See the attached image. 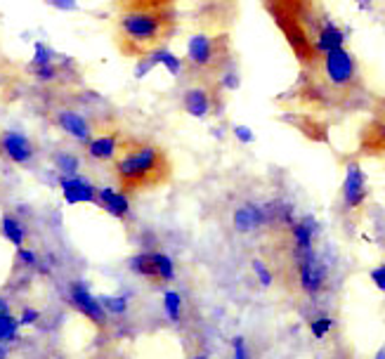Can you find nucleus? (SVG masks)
<instances>
[{
	"label": "nucleus",
	"mask_w": 385,
	"mask_h": 359,
	"mask_svg": "<svg viewBox=\"0 0 385 359\" xmlns=\"http://www.w3.org/2000/svg\"><path fill=\"white\" fill-rule=\"evenodd\" d=\"M36 319H38V312H36V309H24V314H22V324H34Z\"/></svg>",
	"instance_id": "2f4dec72"
},
{
	"label": "nucleus",
	"mask_w": 385,
	"mask_h": 359,
	"mask_svg": "<svg viewBox=\"0 0 385 359\" xmlns=\"http://www.w3.org/2000/svg\"><path fill=\"white\" fill-rule=\"evenodd\" d=\"M57 166L64 175H76V170H78V161L76 156H71V154H61V156H57Z\"/></svg>",
	"instance_id": "a878e982"
},
{
	"label": "nucleus",
	"mask_w": 385,
	"mask_h": 359,
	"mask_svg": "<svg viewBox=\"0 0 385 359\" xmlns=\"http://www.w3.org/2000/svg\"><path fill=\"white\" fill-rule=\"evenodd\" d=\"M149 59H152L154 66H157V64L166 66V69H168V73H173V76H177V73L182 71V59H177L175 54L168 52L166 47H161V50L152 52V54H149Z\"/></svg>",
	"instance_id": "6ab92c4d"
},
{
	"label": "nucleus",
	"mask_w": 385,
	"mask_h": 359,
	"mask_svg": "<svg viewBox=\"0 0 385 359\" xmlns=\"http://www.w3.org/2000/svg\"><path fill=\"white\" fill-rule=\"evenodd\" d=\"M333 324H336V321L328 317V314H319V317H314L310 321V333H312L317 340H324L328 333H331Z\"/></svg>",
	"instance_id": "412c9836"
},
{
	"label": "nucleus",
	"mask_w": 385,
	"mask_h": 359,
	"mask_svg": "<svg viewBox=\"0 0 385 359\" xmlns=\"http://www.w3.org/2000/svg\"><path fill=\"white\" fill-rule=\"evenodd\" d=\"M36 156V145L27 135L20 133H0V159L10 161L15 166H29Z\"/></svg>",
	"instance_id": "9d476101"
},
{
	"label": "nucleus",
	"mask_w": 385,
	"mask_h": 359,
	"mask_svg": "<svg viewBox=\"0 0 385 359\" xmlns=\"http://www.w3.org/2000/svg\"><path fill=\"white\" fill-rule=\"evenodd\" d=\"M20 260L27 265H36V256L29 249H24V246H20Z\"/></svg>",
	"instance_id": "7c9ffc66"
},
{
	"label": "nucleus",
	"mask_w": 385,
	"mask_h": 359,
	"mask_svg": "<svg viewBox=\"0 0 385 359\" xmlns=\"http://www.w3.org/2000/svg\"><path fill=\"white\" fill-rule=\"evenodd\" d=\"M61 194H64L66 203H97V189L88 180L78 175H69L61 180Z\"/></svg>",
	"instance_id": "2eb2a0df"
},
{
	"label": "nucleus",
	"mask_w": 385,
	"mask_h": 359,
	"mask_svg": "<svg viewBox=\"0 0 385 359\" xmlns=\"http://www.w3.org/2000/svg\"><path fill=\"white\" fill-rule=\"evenodd\" d=\"M8 314H10V305H8V300L0 298V317H8Z\"/></svg>",
	"instance_id": "72a5a7b5"
},
{
	"label": "nucleus",
	"mask_w": 385,
	"mask_h": 359,
	"mask_svg": "<svg viewBox=\"0 0 385 359\" xmlns=\"http://www.w3.org/2000/svg\"><path fill=\"white\" fill-rule=\"evenodd\" d=\"M343 210L345 213H362L366 196H369V189H366V175L362 170V166L357 161H350L345 166V177H343Z\"/></svg>",
	"instance_id": "6e6552de"
},
{
	"label": "nucleus",
	"mask_w": 385,
	"mask_h": 359,
	"mask_svg": "<svg viewBox=\"0 0 385 359\" xmlns=\"http://www.w3.org/2000/svg\"><path fill=\"white\" fill-rule=\"evenodd\" d=\"M362 85L355 54L343 45L324 52L314 64L303 66L298 100L317 111L343 109L362 92Z\"/></svg>",
	"instance_id": "f03ea898"
},
{
	"label": "nucleus",
	"mask_w": 385,
	"mask_h": 359,
	"mask_svg": "<svg viewBox=\"0 0 385 359\" xmlns=\"http://www.w3.org/2000/svg\"><path fill=\"white\" fill-rule=\"evenodd\" d=\"M17 324L8 314V317H0V343H8V340H15L17 338Z\"/></svg>",
	"instance_id": "5701e85b"
},
{
	"label": "nucleus",
	"mask_w": 385,
	"mask_h": 359,
	"mask_svg": "<svg viewBox=\"0 0 385 359\" xmlns=\"http://www.w3.org/2000/svg\"><path fill=\"white\" fill-rule=\"evenodd\" d=\"M55 123L64 130V133H69L71 138H76L80 142H85L88 145V140L92 138V126L90 121L85 119L83 114H78V111H71V109H59L57 114H55Z\"/></svg>",
	"instance_id": "ddd939ff"
},
{
	"label": "nucleus",
	"mask_w": 385,
	"mask_h": 359,
	"mask_svg": "<svg viewBox=\"0 0 385 359\" xmlns=\"http://www.w3.org/2000/svg\"><path fill=\"white\" fill-rule=\"evenodd\" d=\"M234 355H237L239 359L246 357V350H244V338H237L234 340Z\"/></svg>",
	"instance_id": "473e14b6"
},
{
	"label": "nucleus",
	"mask_w": 385,
	"mask_h": 359,
	"mask_svg": "<svg viewBox=\"0 0 385 359\" xmlns=\"http://www.w3.org/2000/svg\"><path fill=\"white\" fill-rule=\"evenodd\" d=\"M34 69H36V76H38L41 80H52L59 73L52 61H48V64H34Z\"/></svg>",
	"instance_id": "bb28decb"
},
{
	"label": "nucleus",
	"mask_w": 385,
	"mask_h": 359,
	"mask_svg": "<svg viewBox=\"0 0 385 359\" xmlns=\"http://www.w3.org/2000/svg\"><path fill=\"white\" fill-rule=\"evenodd\" d=\"M234 135H237V140L244 142V145H248V142H253V130L246 128V126H237V128H234Z\"/></svg>",
	"instance_id": "c756f323"
},
{
	"label": "nucleus",
	"mask_w": 385,
	"mask_h": 359,
	"mask_svg": "<svg viewBox=\"0 0 385 359\" xmlns=\"http://www.w3.org/2000/svg\"><path fill=\"white\" fill-rule=\"evenodd\" d=\"M0 232H3V237L8 239V241H12L17 249H20V246H24L27 232H24V225L15 218V215H3V220H0Z\"/></svg>",
	"instance_id": "a211bd4d"
},
{
	"label": "nucleus",
	"mask_w": 385,
	"mask_h": 359,
	"mask_svg": "<svg viewBox=\"0 0 385 359\" xmlns=\"http://www.w3.org/2000/svg\"><path fill=\"white\" fill-rule=\"evenodd\" d=\"M371 281H374V286L378 291H383V293H385V263L371 270Z\"/></svg>",
	"instance_id": "cd10ccee"
},
{
	"label": "nucleus",
	"mask_w": 385,
	"mask_h": 359,
	"mask_svg": "<svg viewBox=\"0 0 385 359\" xmlns=\"http://www.w3.org/2000/svg\"><path fill=\"white\" fill-rule=\"evenodd\" d=\"M253 272H256V277H258L260 286L270 288L272 284H275V274H272L270 265L263 263V260H256V263H253Z\"/></svg>",
	"instance_id": "4be33fe9"
},
{
	"label": "nucleus",
	"mask_w": 385,
	"mask_h": 359,
	"mask_svg": "<svg viewBox=\"0 0 385 359\" xmlns=\"http://www.w3.org/2000/svg\"><path fill=\"white\" fill-rule=\"evenodd\" d=\"M114 175L126 194L159 189L173 177V161L164 147L154 142L123 138L114 156Z\"/></svg>",
	"instance_id": "7ed1b4c3"
},
{
	"label": "nucleus",
	"mask_w": 385,
	"mask_h": 359,
	"mask_svg": "<svg viewBox=\"0 0 385 359\" xmlns=\"http://www.w3.org/2000/svg\"><path fill=\"white\" fill-rule=\"evenodd\" d=\"M362 152L364 154H385V114L369 121L362 130Z\"/></svg>",
	"instance_id": "dca6fc26"
},
{
	"label": "nucleus",
	"mask_w": 385,
	"mask_h": 359,
	"mask_svg": "<svg viewBox=\"0 0 385 359\" xmlns=\"http://www.w3.org/2000/svg\"><path fill=\"white\" fill-rule=\"evenodd\" d=\"M177 31L173 8H121L116 22V45L126 57L145 59L168 45Z\"/></svg>",
	"instance_id": "20e7f679"
},
{
	"label": "nucleus",
	"mask_w": 385,
	"mask_h": 359,
	"mask_svg": "<svg viewBox=\"0 0 385 359\" xmlns=\"http://www.w3.org/2000/svg\"><path fill=\"white\" fill-rule=\"evenodd\" d=\"M217 100V83H208V80H196L189 85L182 95V107L189 116L194 119H206L210 111H215Z\"/></svg>",
	"instance_id": "1a4fd4ad"
},
{
	"label": "nucleus",
	"mask_w": 385,
	"mask_h": 359,
	"mask_svg": "<svg viewBox=\"0 0 385 359\" xmlns=\"http://www.w3.org/2000/svg\"><path fill=\"white\" fill-rule=\"evenodd\" d=\"M298 64L310 66L328 50L345 45V31L328 17L321 0H263Z\"/></svg>",
	"instance_id": "f257e3e1"
},
{
	"label": "nucleus",
	"mask_w": 385,
	"mask_h": 359,
	"mask_svg": "<svg viewBox=\"0 0 385 359\" xmlns=\"http://www.w3.org/2000/svg\"><path fill=\"white\" fill-rule=\"evenodd\" d=\"M99 302H102V307L107 309V312H114V314H121L126 312V298H114V295H102L99 298Z\"/></svg>",
	"instance_id": "393cba45"
},
{
	"label": "nucleus",
	"mask_w": 385,
	"mask_h": 359,
	"mask_svg": "<svg viewBox=\"0 0 385 359\" xmlns=\"http://www.w3.org/2000/svg\"><path fill=\"white\" fill-rule=\"evenodd\" d=\"M286 286H291L303 298H317L328 286V265L317 249L291 251L289 249V277Z\"/></svg>",
	"instance_id": "423d86ee"
},
{
	"label": "nucleus",
	"mask_w": 385,
	"mask_h": 359,
	"mask_svg": "<svg viewBox=\"0 0 385 359\" xmlns=\"http://www.w3.org/2000/svg\"><path fill=\"white\" fill-rule=\"evenodd\" d=\"M97 203H102V208L107 213L116 215V218H128L130 213V203H128V194L126 191H116L111 187H104V189H97Z\"/></svg>",
	"instance_id": "f3484780"
},
{
	"label": "nucleus",
	"mask_w": 385,
	"mask_h": 359,
	"mask_svg": "<svg viewBox=\"0 0 385 359\" xmlns=\"http://www.w3.org/2000/svg\"><path fill=\"white\" fill-rule=\"evenodd\" d=\"M71 302L76 305V309H80V312L85 314V317H90L92 321H95L97 326L107 324V309L102 307L99 298H95V295H92L80 281L71 284Z\"/></svg>",
	"instance_id": "f8f14e48"
},
{
	"label": "nucleus",
	"mask_w": 385,
	"mask_h": 359,
	"mask_svg": "<svg viewBox=\"0 0 385 359\" xmlns=\"http://www.w3.org/2000/svg\"><path fill=\"white\" fill-rule=\"evenodd\" d=\"M123 135L119 133V128H107L102 133H92V138L88 140V156L95 161H114L116 149H119Z\"/></svg>",
	"instance_id": "9b49d317"
},
{
	"label": "nucleus",
	"mask_w": 385,
	"mask_h": 359,
	"mask_svg": "<svg viewBox=\"0 0 385 359\" xmlns=\"http://www.w3.org/2000/svg\"><path fill=\"white\" fill-rule=\"evenodd\" d=\"M48 61H52L50 59V50L43 43H36V57H34V64H48Z\"/></svg>",
	"instance_id": "c85d7f7f"
},
{
	"label": "nucleus",
	"mask_w": 385,
	"mask_h": 359,
	"mask_svg": "<svg viewBox=\"0 0 385 359\" xmlns=\"http://www.w3.org/2000/svg\"><path fill=\"white\" fill-rule=\"evenodd\" d=\"M232 222H234V230L244 232V234L263 230V227H267L265 206H258V203H246V206L234 210Z\"/></svg>",
	"instance_id": "4468645a"
},
{
	"label": "nucleus",
	"mask_w": 385,
	"mask_h": 359,
	"mask_svg": "<svg viewBox=\"0 0 385 359\" xmlns=\"http://www.w3.org/2000/svg\"><path fill=\"white\" fill-rule=\"evenodd\" d=\"M175 0H123L121 8H173Z\"/></svg>",
	"instance_id": "b1692460"
},
{
	"label": "nucleus",
	"mask_w": 385,
	"mask_h": 359,
	"mask_svg": "<svg viewBox=\"0 0 385 359\" xmlns=\"http://www.w3.org/2000/svg\"><path fill=\"white\" fill-rule=\"evenodd\" d=\"M164 309H166V314H168V319L173 321V324H177V321L182 319V295H180L177 291H166Z\"/></svg>",
	"instance_id": "aec40b11"
},
{
	"label": "nucleus",
	"mask_w": 385,
	"mask_h": 359,
	"mask_svg": "<svg viewBox=\"0 0 385 359\" xmlns=\"http://www.w3.org/2000/svg\"><path fill=\"white\" fill-rule=\"evenodd\" d=\"M187 61L191 76L196 80L220 83V76L229 64V41L227 36L194 34L187 43Z\"/></svg>",
	"instance_id": "39448f33"
},
{
	"label": "nucleus",
	"mask_w": 385,
	"mask_h": 359,
	"mask_svg": "<svg viewBox=\"0 0 385 359\" xmlns=\"http://www.w3.org/2000/svg\"><path fill=\"white\" fill-rule=\"evenodd\" d=\"M130 270L159 286L175 279V265L166 253H140L130 260Z\"/></svg>",
	"instance_id": "0eeeda50"
}]
</instances>
